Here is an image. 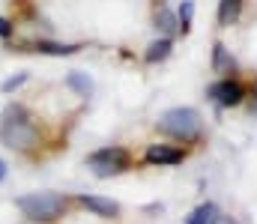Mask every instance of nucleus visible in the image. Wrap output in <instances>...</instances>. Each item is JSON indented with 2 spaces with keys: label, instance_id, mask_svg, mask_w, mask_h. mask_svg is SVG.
Wrapping results in <instances>:
<instances>
[{
  "label": "nucleus",
  "instance_id": "nucleus-5",
  "mask_svg": "<svg viewBox=\"0 0 257 224\" xmlns=\"http://www.w3.org/2000/svg\"><path fill=\"white\" fill-rule=\"evenodd\" d=\"M206 96H209L218 108H233V105H239V102H242V84H239V81L224 78V81H215V84L206 90Z\"/></svg>",
  "mask_w": 257,
  "mask_h": 224
},
{
  "label": "nucleus",
  "instance_id": "nucleus-3",
  "mask_svg": "<svg viewBox=\"0 0 257 224\" xmlns=\"http://www.w3.org/2000/svg\"><path fill=\"white\" fill-rule=\"evenodd\" d=\"M200 126H203V120L194 108H171L159 120V132L174 141H194L200 135Z\"/></svg>",
  "mask_w": 257,
  "mask_h": 224
},
{
  "label": "nucleus",
  "instance_id": "nucleus-13",
  "mask_svg": "<svg viewBox=\"0 0 257 224\" xmlns=\"http://www.w3.org/2000/svg\"><path fill=\"white\" fill-rule=\"evenodd\" d=\"M168 54H171V39L165 36V39H156V42L150 45V51L144 54V60H147V63H159V60H165Z\"/></svg>",
  "mask_w": 257,
  "mask_h": 224
},
{
  "label": "nucleus",
  "instance_id": "nucleus-16",
  "mask_svg": "<svg viewBox=\"0 0 257 224\" xmlns=\"http://www.w3.org/2000/svg\"><path fill=\"white\" fill-rule=\"evenodd\" d=\"M27 78H30V75H27V72L15 75V78H6V81L0 84V90H3V93H15V90H18L21 84H27Z\"/></svg>",
  "mask_w": 257,
  "mask_h": 224
},
{
  "label": "nucleus",
  "instance_id": "nucleus-7",
  "mask_svg": "<svg viewBox=\"0 0 257 224\" xmlns=\"http://www.w3.org/2000/svg\"><path fill=\"white\" fill-rule=\"evenodd\" d=\"M78 200H81V206H87L93 215H102V218H117V212H120V203H117V200H108V197L81 194Z\"/></svg>",
  "mask_w": 257,
  "mask_h": 224
},
{
  "label": "nucleus",
  "instance_id": "nucleus-17",
  "mask_svg": "<svg viewBox=\"0 0 257 224\" xmlns=\"http://www.w3.org/2000/svg\"><path fill=\"white\" fill-rule=\"evenodd\" d=\"M12 30H15V27H12V21L0 18V36H3V39H9V36H12Z\"/></svg>",
  "mask_w": 257,
  "mask_h": 224
},
{
  "label": "nucleus",
  "instance_id": "nucleus-19",
  "mask_svg": "<svg viewBox=\"0 0 257 224\" xmlns=\"http://www.w3.org/2000/svg\"><path fill=\"white\" fill-rule=\"evenodd\" d=\"M212 224H236V221H230V218H224V215H218V218H215Z\"/></svg>",
  "mask_w": 257,
  "mask_h": 224
},
{
  "label": "nucleus",
  "instance_id": "nucleus-11",
  "mask_svg": "<svg viewBox=\"0 0 257 224\" xmlns=\"http://www.w3.org/2000/svg\"><path fill=\"white\" fill-rule=\"evenodd\" d=\"M215 218H218V206L215 203H203L186 218V224H212Z\"/></svg>",
  "mask_w": 257,
  "mask_h": 224
},
{
  "label": "nucleus",
  "instance_id": "nucleus-4",
  "mask_svg": "<svg viewBox=\"0 0 257 224\" xmlns=\"http://www.w3.org/2000/svg\"><path fill=\"white\" fill-rule=\"evenodd\" d=\"M87 167L93 176L108 179V176H117V173L132 167V155H128L126 147H102L93 155H87Z\"/></svg>",
  "mask_w": 257,
  "mask_h": 224
},
{
  "label": "nucleus",
  "instance_id": "nucleus-9",
  "mask_svg": "<svg viewBox=\"0 0 257 224\" xmlns=\"http://www.w3.org/2000/svg\"><path fill=\"white\" fill-rule=\"evenodd\" d=\"M242 12V0H221L218 3V24L221 27H230Z\"/></svg>",
  "mask_w": 257,
  "mask_h": 224
},
{
  "label": "nucleus",
  "instance_id": "nucleus-1",
  "mask_svg": "<svg viewBox=\"0 0 257 224\" xmlns=\"http://www.w3.org/2000/svg\"><path fill=\"white\" fill-rule=\"evenodd\" d=\"M0 141L3 147L15 149V152H30V149L39 147L42 135H39V126L33 123L30 111L24 105H9L0 117Z\"/></svg>",
  "mask_w": 257,
  "mask_h": 224
},
{
  "label": "nucleus",
  "instance_id": "nucleus-6",
  "mask_svg": "<svg viewBox=\"0 0 257 224\" xmlns=\"http://www.w3.org/2000/svg\"><path fill=\"white\" fill-rule=\"evenodd\" d=\"M144 158H147V164L165 167V164H180V161L186 158V152L177 149V147H168V144H153V147L144 152Z\"/></svg>",
  "mask_w": 257,
  "mask_h": 224
},
{
  "label": "nucleus",
  "instance_id": "nucleus-20",
  "mask_svg": "<svg viewBox=\"0 0 257 224\" xmlns=\"http://www.w3.org/2000/svg\"><path fill=\"white\" fill-rule=\"evenodd\" d=\"M254 96H257V81H254Z\"/></svg>",
  "mask_w": 257,
  "mask_h": 224
},
{
  "label": "nucleus",
  "instance_id": "nucleus-12",
  "mask_svg": "<svg viewBox=\"0 0 257 224\" xmlns=\"http://www.w3.org/2000/svg\"><path fill=\"white\" fill-rule=\"evenodd\" d=\"M66 87H72L78 96H90V93H93V81L84 72H69L66 75Z\"/></svg>",
  "mask_w": 257,
  "mask_h": 224
},
{
  "label": "nucleus",
  "instance_id": "nucleus-2",
  "mask_svg": "<svg viewBox=\"0 0 257 224\" xmlns=\"http://www.w3.org/2000/svg\"><path fill=\"white\" fill-rule=\"evenodd\" d=\"M15 203H18L21 215H27L30 221H39V224H51V221H57V218H63L66 206H69V200H66L63 194H57V191L21 194Z\"/></svg>",
  "mask_w": 257,
  "mask_h": 224
},
{
  "label": "nucleus",
  "instance_id": "nucleus-15",
  "mask_svg": "<svg viewBox=\"0 0 257 224\" xmlns=\"http://www.w3.org/2000/svg\"><path fill=\"white\" fill-rule=\"evenodd\" d=\"M192 12H194V3H192V0H186V3H183V9H180V21H177L183 33H189V30H192Z\"/></svg>",
  "mask_w": 257,
  "mask_h": 224
},
{
  "label": "nucleus",
  "instance_id": "nucleus-8",
  "mask_svg": "<svg viewBox=\"0 0 257 224\" xmlns=\"http://www.w3.org/2000/svg\"><path fill=\"white\" fill-rule=\"evenodd\" d=\"M24 51H36V54H51V57H69V54H78L81 45H63V42H48V39H39V42H27Z\"/></svg>",
  "mask_w": 257,
  "mask_h": 224
},
{
  "label": "nucleus",
  "instance_id": "nucleus-14",
  "mask_svg": "<svg viewBox=\"0 0 257 224\" xmlns=\"http://www.w3.org/2000/svg\"><path fill=\"white\" fill-rule=\"evenodd\" d=\"M156 27H162L165 33H174L180 24H177V18H174V12H171V9L159 6V9H156Z\"/></svg>",
  "mask_w": 257,
  "mask_h": 224
},
{
  "label": "nucleus",
  "instance_id": "nucleus-10",
  "mask_svg": "<svg viewBox=\"0 0 257 224\" xmlns=\"http://www.w3.org/2000/svg\"><path fill=\"white\" fill-rule=\"evenodd\" d=\"M233 57L227 54V48L221 45V42H215V48H212V69L215 72H233Z\"/></svg>",
  "mask_w": 257,
  "mask_h": 224
},
{
  "label": "nucleus",
  "instance_id": "nucleus-18",
  "mask_svg": "<svg viewBox=\"0 0 257 224\" xmlns=\"http://www.w3.org/2000/svg\"><path fill=\"white\" fill-rule=\"evenodd\" d=\"M3 179H6V161L0 158V182H3Z\"/></svg>",
  "mask_w": 257,
  "mask_h": 224
}]
</instances>
